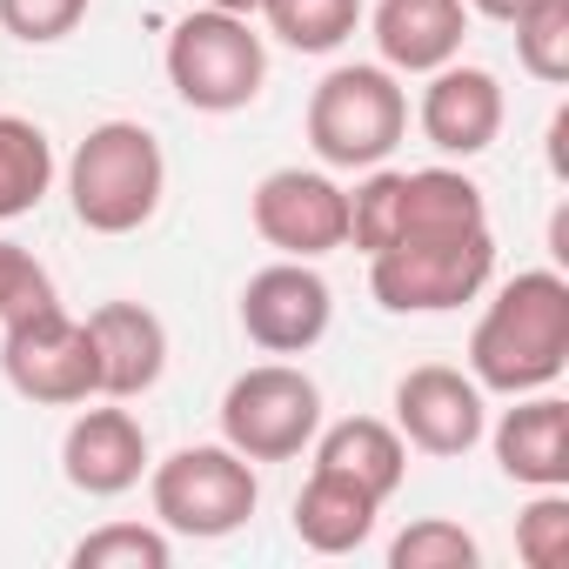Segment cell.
Segmentation results:
<instances>
[{"instance_id": "cell-1", "label": "cell", "mask_w": 569, "mask_h": 569, "mask_svg": "<svg viewBox=\"0 0 569 569\" xmlns=\"http://www.w3.org/2000/svg\"><path fill=\"white\" fill-rule=\"evenodd\" d=\"M569 369V281L562 268H522L502 281L469 336V376L482 396H536Z\"/></svg>"}, {"instance_id": "cell-2", "label": "cell", "mask_w": 569, "mask_h": 569, "mask_svg": "<svg viewBox=\"0 0 569 569\" xmlns=\"http://www.w3.org/2000/svg\"><path fill=\"white\" fill-rule=\"evenodd\" d=\"M168 194V154L141 121H101L68 161V201L88 234H134Z\"/></svg>"}, {"instance_id": "cell-3", "label": "cell", "mask_w": 569, "mask_h": 569, "mask_svg": "<svg viewBox=\"0 0 569 569\" xmlns=\"http://www.w3.org/2000/svg\"><path fill=\"white\" fill-rule=\"evenodd\" d=\"M409 134V94L382 61H356V68H329L309 94V148L322 168H349L369 174L382 168Z\"/></svg>"}, {"instance_id": "cell-4", "label": "cell", "mask_w": 569, "mask_h": 569, "mask_svg": "<svg viewBox=\"0 0 569 569\" xmlns=\"http://www.w3.org/2000/svg\"><path fill=\"white\" fill-rule=\"evenodd\" d=\"M0 376H8L14 396H28L41 409H74V402L101 396L88 322H74L54 302V289H41L0 316Z\"/></svg>"}, {"instance_id": "cell-5", "label": "cell", "mask_w": 569, "mask_h": 569, "mask_svg": "<svg viewBox=\"0 0 569 569\" xmlns=\"http://www.w3.org/2000/svg\"><path fill=\"white\" fill-rule=\"evenodd\" d=\"M496 274V234L469 228V234H422V241H396L369 254V296L389 316H449L462 302H476Z\"/></svg>"}, {"instance_id": "cell-6", "label": "cell", "mask_w": 569, "mask_h": 569, "mask_svg": "<svg viewBox=\"0 0 569 569\" xmlns=\"http://www.w3.org/2000/svg\"><path fill=\"white\" fill-rule=\"evenodd\" d=\"M148 502L168 536L214 542L254 516L261 482H254V462L234 456L228 442H188L168 462H148Z\"/></svg>"}, {"instance_id": "cell-7", "label": "cell", "mask_w": 569, "mask_h": 569, "mask_svg": "<svg viewBox=\"0 0 569 569\" xmlns=\"http://www.w3.org/2000/svg\"><path fill=\"white\" fill-rule=\"evenodd\" d=\"M268 81V48L254 34V21L221 14V8H194L174 21L168 34V88L194 108V114H241Z\"/></svg>"}, {"instance_id": "cell-8", "label": "cell", "mask_w": 569, "mask_h": 569, "mask_svg": "<svg viewBox=\"0 0 569 569\" xmlns=\"http://www.w3.org/2000/svg\"><path fill=\"white\" fill-rule=\"evenodd\" d=\"M322 429V389L296 362L241 369L221 396V442L248 462H296Z\"/></svg>"}, {"instance_id": "cell-9", "label": "cell", "mask_w": 569, "mask_h": 569, "mask_svg": "<svg viewBox=\"0 0 569 569\" xmlns=\"http://www.w3.org/2000/svg\"><path fill=\"white\" fill-rule=\"evenodd\" d=\"M248 221L289 261H316L349 248V188L322 168H274L248 194Z\"/></svg>"}, {"instance_id": "cell-10", "label": "cell", "mask_w": 569, "mask_h": 569, "mask_svg": "<svg viewBox=\"0 0 569 569\" xmlns=\"http://www.w3.org/2000/svg\"><path fill=\"white\" fill-rule=\"evenodd\" d=\"M336 322V296L309 261H268L241 289V336L268 356H309Z\"/></svg>"}, {"instance_id": "cell-11", "label": "cell", "mask_w": 569, "mask_h": 569, "mask_svg": "<svg viewBox=\"0 0 569 569\" xmlns=\"http://www.w3.org/2000/svg\"><path fill=\"white\" fill-rule=\"evenodd\" d=\"M489 429L482 389L476 376L449 369V362H422L396 382V436L422 456H469Z\"/></svg>"}, {"instance_id": "cell-12", "label": "cell", "mask_w": 569, "mask_h": 569, "mask_svg": "<svg viewBox=\"0 0 569 569\" xmlns=\"http://www.w3.org/2000/svg\"><path fill=\"white\" fill-rule=\"evenodd\" d=\"M416 121H422V134H429L436 154H456V161L489 154L496 134H502V81H496L489 68H462V61H449V68L429 74Z\"/></svg>"}, {"instance_id": "cell-13", "label": "cell", "mask_w": 569, "mask_h": 569, "mask_svg": "<svg viewBox=\"0 0 569 569\" xmlns=\"http://www.w3.org/2000/svg\"><path fill=\"white\" fill-rule=\"evenodd\" d=\"M88 342L108 402H134L168 376V329L148 302H101L88 316Z\"/></svg>"}, {"instance_id": "cell-14", "label": "cell", "mask_w": 569, "mask_h": 569, "mask_svg": "<svg viewBox=\"0 0 569 569\" xmlns=\"http://www.w3.org/2000/svg\"><path fill=\"white\" fill-rule=\"evenodd\" d=\"M61 476L81 496H128L148 476V429L128 409H81L61 436Z\"/></svg>"}, {"instance_id": "cell-15", "label": "cell", "mask_w": 569, "mask_h": 569, "mask_svg": "<svg viewBox=\"0 0 569 569\" xmlns=\"http://www.w3.org/2000/svg\"><path fill=\"white\" fill-rule=\"evenodd\" d=\"M496 442V462L509 482L522 489H569V402L536 389L516 396V409H502L496 429H482Z\"/></svg>"}, {"instance_id": "cell-16", "label": "cell", "mask_w": 569, "mask_h": 569, "mask_svg": "<svg viewBox=\"0 0 569 569\" xmlns=\"http://www.w3.org/2000/svg\"><path fill=\"white\" fill-rule=\"evenodd\" d=\"M469 8L462 0H382L376 8V54L389 74H436L462 54Z\"/></svg>"}, {"instance_id": "cell-17", "label": "cell", "mask_w": 569, "mask_h": 569, "mask_svg": "<svg viewBox=\"0 0 569 569\" xmlns=\"http://www.w3.org/2000/svg\"><path fill=\"white\" fill-rule=\"evenodd\" d=\"M316 469L349 476L356 489H369L376 502H389L409 476V442L396 436V422L376 416H349L336 429H316Z\"/></svg>"}, {"instance_id": "cell-18", "label": "cell", "mask_w": 569, "mask_h": 569, "mask_svg": "<svg viewBox=\"0 0 569 569\" xmlns=\"http://www.w3.org/2000/svg\"><path fill=\"white\" fill-rule=\"evenodd\" d=\"M376 516H382V502H376L369 489H356L349 476H329V469H316V476L302 482V496H296V536H302V549H316V556H349V549H362V542L376 536Z\"/></svg>"}, {"instance_id": "cell-19", "label": "cell", "mask_w": 569, "mask_h": 569, "mask_svg": "<svg viewBox=\"0 0 569 569\" xmlns=\"http://www.w3.org/2000/svg\"><path fill=\"white\" fill-rule=\"evenodd\" d=\"M54 188V141L28 114H0V221H21Z\"/></svg>"}, {"instance_id": "cell-20", "label": "cell", "mask_w": 569, "mask_h": 569, "mask_svg": "<svg viewBox=\"0 0 569 569\" xmlns=\"http://www.w3.org/2000/svg\"><path fill=\"white\" fill-rule=\"evenodd\" d=\"M261 21L296 54H336L362 28V0H261Z\"/></svg>"}, {"instance_id": "cell-21", "label": "cell", "mask_w": 569, "mask_h": 569, "mask_svg": "<svg viewBox=\"0 0 569 569\" xmlns=\"http://www.w3.org/2000/svg\"><path fill=\"white\" fill-rule=\"evenodd\" d=\"M68 562L74 569H168L174 562V536L161 522H101L94 536L74 542Z\"/></svg>"}, {"instance_id": "cell-22", "label": "cell", "mask_w": 569, "mask_h": 569, "mask_svg": "<svg viewBox=\"0 0 569 569\" xmlns=\"http://www.w3.org/2000/svg\"><path fill=\"white\" fill-rule=\"evenodd\" d=\"M509 28H516L522 74L542 81V88H562L569 81V0H536V8H522Z\"/></svg>"}, {"instance_id": "cell-23", "label": "cell", "mask_w": 569, "mask_h": 569, "mask_svg": "<svg viewBox=\"0 0 569 569\" xmlns=\"http://www.w3.org/2000/svg\"><path fill=\"white\" fill-rule=\"evenodd\" d=\"M476 562H482L476 536L449 516H422L389 542V569H476Z\"/></svg>"}, {"instance_id": "cell-24", "label": "cell", "mask_w": 569, "mask_h": 569, "mask_svg": "<svg viewBox=\"0 0 569 569\" xmlns=\"http://www.w3.org/2000/svg\"><path fill=\"white\" fill-rule=\"evenodd\" d=\"M516 556L529 569H562L569 562V496L536 489V502L516 516Z\"/></svg>"}, {"instance_id": "cell-25", "label": "cell", "mask_w": 569, "mask_h": 569, "mask_svg": "<svg viewBox=\"0 0 569 569\" xmlns=\"http://www.w3.org/2000/svg\"><path fill=\"white\" fill-rule=\"evenodd\" d=\"M94 0H0V28L28 48H48V41H68L81 21H88Z\"/></svg>"}, {"instance_id": "cell-26", "label": "cell", "mask_w": 569, "mask_h": 569, "mask_svg": "<svg viewBox=\"0 0 569 569\" xmlns=\"http://www.w3.org/2000/svg\"><path fill=\"white\" fill-rule=\"evenodd\" d=\"M41 289H54V281H48V268H41L28 248L0 241V316H8L14 302H28V296H41Z\"/></svg>"}, {"instance_id": "cell-27", "label": "cell", "mask_w": 569, "mask_h": 569, "mask_svg": "<svg viewBox=\"0 0 569 569\" xmlns=\"http://www.w3.org/2000/svg\"><path fill=\"white\" fill-rule=\"evenodd\" d=\"M562 141H569V108L549 114V168H556V181H569V154H562Z\"/></svg>"}, {"instance_id": "cell-28", "label": "cell", "mask_w": 569, "mask_h": 569, "mask_svg": "<svg viewBox=\"0 0 569 569\" xmlns=\"http://www.w3.org/2000/svg\"><path fill=\"white\" fill-rule=\"evenodd\" d=\"M462 8H469V14H482V21H502V28H509L522 8H536V0H462Z\"/></svg>"}, {"instance_id": "cell-29", "label": "cell", "mask_w": 569, "mask_h": 569, "mask_svg": "<svg viewBox=\"0 0 569 569\" xmlns=\"http://www.w3.org/2000/svg\"><path fill=\"white\" fill-rule=\"evenodd\" d=\"M549 254L569 261V208H556V221H549Z\"/></svg>"}, {"instance_id": "cell-30", "label": "cell", "mask_w": 569, "mask_h": 569, "mask_svg": "<svg viewBox=\"0 0 569 569\" xmlns=\"http://www.w3.org/2000/svg\"><path fill=\"white\" fill-rule=\"evenodd\" d=\"M208 8H221V14H241V21H254V14H261V0H208Z\"/></svg>"}]
</instances>
